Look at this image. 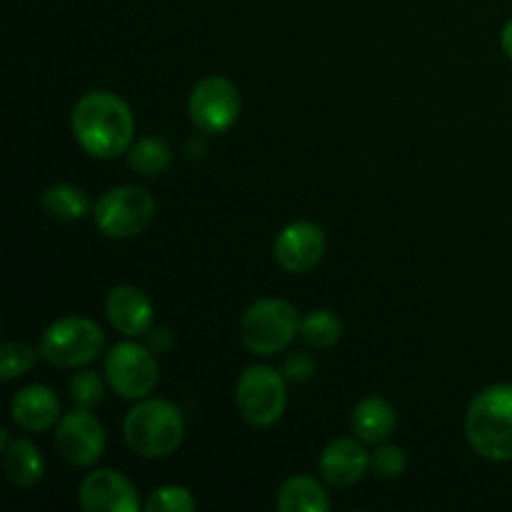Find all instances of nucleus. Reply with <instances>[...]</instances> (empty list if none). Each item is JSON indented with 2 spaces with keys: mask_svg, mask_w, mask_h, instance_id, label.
Returning a JSON list of instances; mask_svg holds the SVG:
<instances>
[{
  "mask_svg": "<svg viewBox=\"0 0 512 512\" xmlns=\"http://www.w3.org/2000/svg\"><path fill=\"white\" fill-rule=\"evenodd\" d=\"M73 138L90 158L115 160L135 143V118L130 105L110 90H90L70 113Z\"/></svg>",
  "mask_w": 512,
  "mask_h": 512,
  "instance_id": "1",
  "label": "nucleus"
},
{
  "mask_svg": "<svg viewBox=\"0 0 512 512\" xmlns=\"http://www.w3.org/2000/svg\"><path fill=\"white\" fill-rule=\"evenodd\" d=\"M465 438L490 463L512 460V385L498 383L480 390L465 413Z\"/></svg>",
  "mask_w": 512,
  "mask_h": 512,
  "instance_id": "2",
  "label": "nucleus"
},
{
  "mask_svg": "<svg viewBox=\"0 0 512 512\" xmlns=\"http://www.w3.org/2000/svg\"><path fill=\"white\" fill-rule=\"evenodd\" d=\"M123 438L140 458H168L183 445L185 418L175 403L148 395L138 400L125 415Z\"/></svg>",
  "mask_w": 512,
  "mask_h": 512,
  "instance_id": "3",
  "label": "nucleus"
},
{
  "mask_svg": "<svg viewBox=\"0 0 512 512\" xmlns=\"http://www.w3.org/2000/svg\"><path fill=\"white\" fill-rule=\"evenodd\" d=\"M300 315L293 303L283 298L255 300L240 318V340L253 355L283 353L300 335Z\"/></svg>",
  "mask_w": 512,
  "mask_h": 512,
  "instance_id": "4",
  "label": "nucleus"
},
{
  "mask_svg": "<svg viewBox=\"0 0 512 512\" xmlns=\"http://www.w3.org/2000/svg\"><path fill=\"white\" fill-rule=\"evenodd\" d=\"M38 350L40 358L55 368H83L103 355L105 333L95 320L83 315H65L48 325Z\"/></svg>",
  "mask_w": 512,
  "mask_h": 512,
  "instance_id": "5",
  "label": "nucleus"
},
{
  "mask_svg": "<svg viewBox=\"0 0 512 512\" xmlns=\"http://www.w3.org/2000/svg\"><path fill=\"white\" fill-rule=\"evenodd\" d=\"M285 375L270 365H250L235 385V408L253 428H270L288 408Z\"/></svg>",
  "mask_w": 512,
  "mask_h": 512,
  "instance_id": "6",
  "label": "nucleus"
},
{
  "mask_svg": "<svg viewBox=\"0 0 512 512\" xmlns=\"http://www.w3.org/2000/svg\"><path fill=\"white\" fill-rule=\"evenodd\" d=\"M155 218V198L138 185H118L93 205V223L105 238L128 240L143 233Z\"/></svg>",
  "mask_w": 512,
  "mask_h": 512,
  "instance_id": "7",
  "label": "nucleus"
},
{
  "mask_svg": "<svg viewBox=\"0 0 512 512\" xmlns=\"http://www.w3.org/2000/svg\"><path fill=\"white\" fill-rule=\"evenodd\" d=\"M103 375L108 380V388L123 400H143L158 388L160 368L155 360V350L148 345L125 343L113 345L105 353Z\"/></svg>",
  "mask_w": 512,
  "mask_h": 512,
  "instance_id": "8",
  "label": "nucleus"
},
{
  "mask_svg": "<svg viewBox=\"0 0 512 512\" xmlns=\"http://www.w3.org/2000/svg\"><path fill=\"white\" fill-rule=\"evenodd\" d=\"M240 100L238 85L223 75H210L203 78L193 88L188 100V113L195 128L203 135H223L238 123Z\"/></svg>",
  "mask_w": 512,
  "mask_h": 512,
  "instance_id": "9",
  "label": "nucleus"
},
{
  "mask_svg": "<svg viewBox=\"0 0 512 512\" xmlns=\"http://www.w3.org/2000/svg\"><path fill=\"white\" fill-rule=\"evenodd\" d=\"M105 428L90 410L75 408L55 425V448L75 468H90L105 453Z\"/></svg>",
  "mask_w": 512,
  "mask_h": 512,
  "instance_id": "10",
  "label": "nucleus"
},
{
  "mask_svg": "<svg viewBox=\"0 0 512 512\" xmlns=\"http://www.w3.org/2000/svg\"><path fill=\"white\" fill-rule=\"evenodd\" d=\"M325 230L313 220H295L285 225L273 243V258L285 273H310L325 258Z\"/></svg>",
  "mask_w": 512,
  "mask_h": 512,
  "instance_id": "11",
  "label": "nucleus"
},
{
  "mask_svg": "<svg viewBox=\"0 0 512 512\" xmlns=\"http://www.w3.org/2000/svg\"><path fill=\"white\" fill-rule=\"evenodd\" d=\"M80 508L85 512H135L140 510L138 490L125 475L110 468L85 475L78 490Z\"/></svg>",
  "mask_w": 512,
  "mask_h": 512,
  "instance_id": "12",
  "label": "nucleus"
},
{
  "mask_svg": "<svg viewBox=\"0 0 512 512\" xmlns=\"http://www.w3.org/2000/svg\"><path fill=\"white\" fill-rule=\"evenodd\" d=\"M320 475L333 488H353L370 473V453L360 438H335L320 453Z\"/></svg>",
  "mask_w": 512,
  "mask_h": 512,
  "instance_id": "13",
  "label": "nucleus"
},
{
  "mask_svg": "<svg viewBox=\"0 0 512 512\" xmlns=\"http://www.w3.org/2000/svg\"><path fill=\"white\" fill-rule=\"evenodd\" d=\"M105 315L110 325L125 338H140L153 330V303L135 285H115L105 298Z\"/></svg>",
  "mask_w": 512,
  "mask_h": 512,
  "instance_id": "14",
  "label": "nucleus"
},
{
  "mask_svg": "<svg viewBox=\"0 0 512 512\" xmlns=\"http://www.w3.org/2000/svg\"><path fill=\"white\" fill-rule=\"evenodd\" d=\"M10 418L25 433H45L60 420V400L48 385H25L13 395Z\"/></svg>",
  "mask_w": 512,
  "mask_h": 512,
  "instance_id": "15",
  "label": "nucleus"
},
{
  "mask_svg": "<svg viewBox=\"0 0 512 512\" xmlns=\"http://www.w3.org/2000/svg\"><path fill=\"white\" fill-rule=\"evenodd\" d=\"M350 428H353L355 438L363 440L365 445H383L398 428V415L388 400L380 395H370L353 408Z\"/></svg>",
  "mask_w": 512,
  "mask_h": 512,
  "instance_id": "16",
  "label": "nucleus"
},
{
  "mask_svg": "<svg viewBox=\"0 0 512 512\" xmlns=\"http://www.w3.org/2000/svg\"><path fill=\"white\" fill-rule=\"evenodd\" d=\"M3 470L15 488H35L45 475V460L38 445L15 438L3 448Z\"/></svg>",
  "mask_w": 512,
  "mask_h": 512,
  "instance_id": "17",
  "label": "nucleus"
},
{
  "mask_svg": "<svg viewBox=\"0 0 512 512\" xmlns=\"http://www.w3.org/2000/svg\"><path fill=\"white\" fill-rule=\"evenodd\" d=\"M275 508L283 512H328L330 498L320 480L310 475H293L278 488Z\"/></svg>",
  "mask_w": 512,
  "mask_h": 512,
  "instance_id": "18",
  "label": "nucleus"
},
{
  "mask_svg": "<svg viewBox=\"0 0 512 512\" xmlns=\"http://www.w3.org/2000/svg\"><path fill=\"white\" fill-rule=\"evenodd\" d=\"M40 208L60 223H75V220H83L85 215H93V205H90L85 190L70 183H55L45 188L40 195Z\"/></svg>",
  "mask_w": 512,
  "mask_h": 512,
  "instance_id": "19",
  "label": "nucleus"
},
{
  "mask_svg": "<svg viewBox=\"0 0 512 512\" xmlns=\"http://www.w3.org/2000/svg\"><path fill=\"white\" fill-rule=\"evenodd\" d=\"M128 165L143 178H155V175L168 173L173 165V148L163 138L145 135L135 140L128 150Z\"/></svg>",
  "mask_w": 512,
  "mask_h": 512,
  "instance_id": "20",
  "label": "nucleus"
},
{
  "mask_svg": "<svg viewBox=\"0 0 512 512\" xmlns=\"http://www.w3.org/2000/svg\"><path fill=\"white\" fill-rule=\"evenodd\" d=\"M300 338L315 350H330L343 338V323L333 310H310L300 320Z\"/></svg>",
  "mask_w": 512,
  "mask_h": 512,
  "instance_id": "21",
  "label": "nucleus"
},
{
  "mask_svg": "<svg viewBox=\"0 0 512 512\" xmlns=\"http://www.w3.org/2000/svg\"><path fill=\"white\" fill-rule=\"evenodd\" d=\"M105 383H108L105 375L100 378V373H95V370H78V373H73V378L68 380V393L75 408L93 410L103 400Z\"/></svg>",
  "mask_w": 512,
  "mask_h": 512,
  "instance_id": "22",
  "label": "nucleus"
},
{
  "mask_svg": "<svg viewBox=\"0 0 512 512\" xmlns=\"http://www.w3.org/2000/svg\"><path fill=\"white\" fill-rule=\"evenodd\" d=\"M143 508L148 512H193L198 503L185 485H160L148 495Z\"/></svg>",
  "mask_w": 512,
  "mask_h": 512,
  "instance_id": "23",
  "label": "nucleus"
},
{
  "mask_svg": "<svg viewBox=\"0 0 512 512\" xmlns=\"http://www.w3.org/2000/svg\"><path fill=\"white\" fill-rule=\"evenodd\" d=\"M40 350L30 348L25 343H3L0 345V380H15L33 370Z\"/></svg>",
  "mask_w": 512,
  "mask_h": 512,
  "instance_id": "24",
  "label": "nucleus"
},
{
  "mask_svg": "<svg viewBox=\"0 0 512 512\" xmlns=\"http://www.w3.org/2000/svg\"><path fill=\"white\" fill-rule=\"evenodd\" d=\"M408 470V455L400 445H378L375 453H370V473L378 480H395Z\"/></svg>",
  "mask_w": 512,
  "mask_h": 512,
  "instance_id": "25",
  "label": "nucleus"
},
{
  "mask_svg": "<svg viewBox=\"0 0 512 512\" xmlns=\"http://www.w3.org/2000/svg\"><path fill=\"white\" fill-rule=\"evenodd\" d=\"M283 375L290 383H308L315 375V358L310 353H290L283 363Z\"/></svg>",
  "mask_w": 512,
  "mask_h": 512,
  "instance_id": "26",
  "label": "nucleus"
},
{
  "mask_svg": "<svg viewBox=\"0 0 512 512\" xmlns=\"http://www.w3.org/2000/svg\"><path fill=\"white\" fill-rule=\"evenodd\" d=\"M500 43H503L505 55H508V58L512 60V18L508 20V23H505L503 35H500Z\"/></svg>",
  "mask_w": 512,
  "mask_h": 512,
  "instance_id": "27",
  "label": "nucleus"
}]
</instances>
